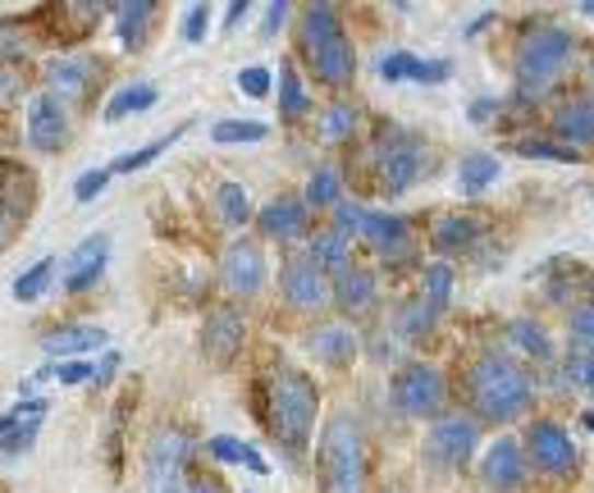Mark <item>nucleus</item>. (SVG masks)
Masks as SVG:
<instances>
[{"label":"nucleus","mask_w":594,"mask_h":493,"mask_svg":"<svg viewBox=\"0 0 594 493\" xmlns=\"http://www.w3.org/2000/svg\"><path fill=\"white\" fill-rule=\"evenodd\" d=\"M316 484L321 493H371V453L357 416L334 411L316 444Z\"/></svg>","instance_id":"obj_1"},{"label":"nucleus","mask_w":594,"mask_h":493,"mask_svg":"<svg viewBox=\"0 0 594 493\" xmlns=\"http://www.w3.org/2000/svg\"><path fill=\"white\" fill-rule=\"evenodd\" d=\"M266 425L275 430L279 448L289 457H302L312 444V425L321 411V388L312 384V375H302L298 366H275L270 384H266Z\"/></svg>","instance_id":"obj_2"},{"label":"nucleus","mask_w":594,"mask_h":493,"mask_svg":"<svg viewBox=\"0 0 594 493\" xmlns=\"http://www.w3.org/2000/svg\"><path fill=\"white\" fill-rule=\"evenodd\" d=\"M467 402L476 407L480 421L508 425L531 407V375L522 371V361L503 352H485L467 371Z\"/></svg>","instance_id":"obj_3"},{"label":"nucleus","mask_w":594,"mask_h":493,"mask_svg":"<svg viewBox=\"0 0 594 493\" xmlns=\"http://www.w3.org/2000/svg\"><path fill=\"white\" fill-rule=\"evenodd\" d=\"M302 46H306V56H312V69H316L321 83H329V87L352 83L357 50H352L343 23H339V10H334V5H312V10H306Z\"/></svg>","instance_id":"obj_4"},{"label":"nucleus","mask_w":594,"mask_h":493,"mask_svg":"<svg viewBox=\"0 0 594 493\" xmlns=\"http://www.w3.org/2000/svg\"><path fill=\"white\" fill-rule=\"evenodd\" d=\"M572 56V33L567 28H535L526 33L522 50H516V96L522 101H539Z\"/></svg>","instance_id":"obj_5"},{"label":"nucleus","mask_w":594,"mask_h":493,"mask_svg":"<svg viewBox=\"0 0 594 493\" xmlns=\"http://www.w3.org/2000/svg\"><path fill=\"white\" fill-rule=\"evenodd\" d=\"M193 457V438L184 430H156L147 444V493H188L184 466Z\"/></svg>","instance_id":"obj_6"},{"label":"nucleus","mask_w":594,"mask_h":493,"mask_svg":"<svg viewBox=\"0 0 594 493\" xmlns=\"http://www.w3.org/2000/svg\"><path fill=\"white\" fill-rule=\"evenodd\" d=\"M444 375L426 361H411L394 375V407L403 416H434L439 421V407H444Z\"/></svg>","instance_id":"obj_7"},{"label":"nucleus","mask_w":594,"mask_h":493,"mask_svg":"<svg viewBox=\"0 0 594 493\" xmlns=\"http://www.w3.org/2000/svg\"><path fill=\"white\" fill-rule=\"evenodd\" d=\"M526 448H531V461L539 471L549 476H572L576 471V444L558 421H535L526 430Z\"/></svg>","instance_id":"obj_8"},{"label":"nucleus","mask_w":594,"mask_h":493,"mask_svg":"<svg viewBox=\"0 0 594 493\" xmlns=\"http://www.w3.org/2000/svg\"><path fill=\"white\" fill-rule=\"evenodd\" d=\"M476 444H480L476 421L471 416H457V411H453V416H439L430 425V438H426L430 457L444 461V466H467L471 453H476Z\"/></svg>","instance_id":"obj_9"},{"label":"nucleus","mask_w":594,"mask_h":493,"mask_svg":"<svg viewBox=\"0 0 594 493\" xmlns=\"http://www.w3.org/2000/svg\"><path fill=\"white\" fill-rule=\"evenodd\" d=\"M243 333H247V325H243L238 310L234 306H216L211 316H206V325H201V356L211 361L216 371H224L229 361L238 356Z\"/></svg>","instance_id":"obj_10"},{"label":"nucleus","mask_w":594,"mask_h":493,"mask_svg":"<svg viewBox=\"0 0 594 493\" xmlns=\"http://www.w3.org/2000/svg\"><path fill=\"white\" fill-rule=\"evenodd\" d=\"M283 297H289V306H298V310H316V306H325L334 297L329 279H325V266L312 251L293 256V261L283 266Z\"/></svg>","instance_id":"obj_11"},{"label":"nucleus","mask_w":594,"mask_h":493,"mask_svg":"<svg viewBox=\"0 0 594 493\" xmlns=\"http://www.w3.org/2000/svg\"><path fill=\"white\" fill-rule=\"evenodd\" d=\"M220 274H224V289L229 293H256L266 283V256H261V243H252V238H238V243H229L224 256H220Z\"/></svg>","instance_id":"obj_12"},{"label":"nucleus","mask_w":594,"mask_h":493,"mask_svg":"<svg viewBox=\"0 0 594 493\" xmlns=\"http://www.w3.org/2000/svg\"><path fill=\"white\" fill-rule=\"evenodd\" d=\"M28 142L37 151H60L69 142V110H65V101L56 92L33 96V106H28Z\"/></svg>","instance_id":"obj_13"},{"label":"nucleus","mask_w":594,"mask_h":493,"mask_svg":"<svg viewBox=\"0 0 594 493\" xmlns=\"http://www.w3.org/2000/svg\"><path fill=\"white\" fill-rule=\"evenodd\" d=\"M480 480L494 489V493H516V489L526 484V448L516 444V438H499V444L485 453Z\"/></svg>","instance_id":"obj_14"},{"label":"nucleus","mask_w":594,"mask_h":493,"mask_svg":"<svg viewBox=\"0 0 594 493\" xmlns=\"http://www.w3.org/2000/svg\"><path fill=\"white\" fill-rule=\"evenodd\" d=\"M106 256H110V238H106V233H92V238H83L79 247L65 256V289L69 293H88L92 283L101 279V270H106Z\"/></svg>","instance_id":"obj_15"},{"label":"nucleus","mask_w":594,"mask_h":493,"mask_svg":"<svg viewBox=\"0 0 594 493\" xmlns=\"http://www.w3.org/2000/svg\"><path fill=\"white\" fill-rule=\"evenodd\" d=\"M417 174H421V146L411 142V138H394L389 146L380 151V184H384V192H407L411 184H417Z\"/></svg>","instance_id":"obj_16"},{"label":"nucleus","mask_w":594,"mask_h":493,"mask_svg":"<svg viewBox=\"0 0 594 493\" xmlns=\"http://www.w3.org/2000/svg\"><path fill=\"white\" fill-rule=\"evenodd\" d=\"M306 352L329 371H348L357 361V333L348 325H316L312 333H306Z\"/></svg>","instance_id":"obj_17"},{"label":"nucleus","mask_w":594,"mask_h":493,"mask_svg":"<svg viewBox=\"0 0 594 493\" xmlns=\"http://www.w3.org/2000/svg\"><path fill=\"white\" fill-rule=\"evenodd\" d=\"M46 421V402L42 398H28V402H14L5 411V421H0V444H5V457L14 453H28L33 448V438Z\"/></svg>","instance_id":"obj_18"},{"label":"nucleus","mask_w":594,"mask_h":493,"mask_svg":"<svg viewBox=\"0 0 594 493\" xmlns=\"http://www.w3.org/2000/svg\"><path fill=\"white\" fill-rule=\"evenodd\" d=\"M33 174L28 169H14L5 161V192H0V220H5V243H14V228H23V220H28L33 211Z\"/></svg>","instance_id":"obj_19"},{"label":"nucleus","mask_w":594,"mask_h":493,"mask_svg":"<svg viewBox=\"0 0 594 493\" xmlns=\"http://www.w3.org/2000/svg\"><path fill=\"white\" fill-rule=\"evenodd\" d=\"M361 233L375 243V251L384 256V261H407L411 251V228L403 215H380V211H366V220H361Z\"/></svg>","instance_id":"obj_20"},{"label":"nucleus","mask_w":594,"mask_h":493,"mask_svg":"<svg viewBox=\"0 0 594 493\" xmlns=\"http://www.w3.org/2000/svg\"><path fill=\"white\" fill-rule=\"evenodd\" d=\"M261 233L275 243H293L306 233V197H275L261 211Z\"/></svg>","instance_id":"obj_21"},{"label":"nucleus","mask_w":594,"mask_h":493,"mask_svg":"<svg viewBox=\"0 0 594 493\" xmlns=\"http://www.w3.org/2000/svg\"><path fill=\"white\" fill-rule=\"evenodd\" d=\"M46 83H50V92H56L60 101H88V92H92V60H83V56H69V60H56L46 69Z\"/></svg>","instance_id":"obj_22"},{"label":"nucleus","mask_w":594,"mask_h":493,"mask_svg":"<svg viewBox=\"0 0 594 493\" xmlns=\"http://www.w3.org/2000/svg\"><path fill=\"white\" fill-rule=\"evenodd\" d=\"M334 302H339L343 316H361V310L375 306V274L371 270H348L334 279Z\"/></svg>","instance_id":"obj_23"},{"label":"nucleus","mask_w":594,"mask_h":493,"mask_svg":"<svg viewBox=\"0 0 594 493\" xmlns=\"http://www.w3.org/2000/svg\"><path fill=\"white\" fill-rule=\"evenodd\" d=\"M101 343H106V333L92 329V325H65V329L42 333V348H46L50 356H79V361H83V352H92V348H101Z\"/></svg>","instance_id":"obj_24"},{"label":"nucleus","mask_w":594,"mask_h":493,"mask_svg":"<svg viewBox=\"0 0 594 493\" xmlns=\"http://www.w3.org/2000/svg\"><path fill=\"white\" fill-rule=\"evenodd\" d=\"M554 128H558V138H562L567 146L594 142V101H590V96L567 101V106L558 110V119H554Z\"/></svg>","instance_id":"obj_25"},{"label":"nucleus","mask_w":594,"mask_h":493,"mask_svg":"<svg viewBox=\"0 0 594 493\" xmlns=\"http://www.w3.org/2000/svg\"><path fill=\"white\" fill-rule=\"evenodd\" d=\"M151 19H156V5H151V0H128V5H119V42L128 50H142Z\"/></svg>","instance_id":"obj_26"},{"label":"nucleus","mask_w":594,"mask_h":493,"mask_svg":"<svg viewBox=\"0 0 594 493\" xmlns=\"http://www.w3.org/2000/svg\"><path fill=\"white\" fill-rule=\"evenodd\" d=\"M476 233H480V224L471 220V215H444L434 224V233H430V243H434V251H462V247H471L476 243Z\"/></svg>","instance_id":"obj_27"},{"label":"nucleus","mask_w":594,"mask_h":493,"mask_svg":"<svg viewBox=\"0 0 594 493\" xmlns=\"http://www.w3.org/2000/svg\"><path fill=\"white\" fill-rule=\"evenodd\" d=\"M494 178H499V161H494L489 151L462 155V165H457V184H462V192H485V188H494Z\"/></svg>","instance_id":"obj_28"},{"label":"nucleus","mask_w":594,"mask_h":493,"mask_svg":"<svg viewBox=\"0 0 594 493\" xmlns=\"http://www.w3.org/2000/svg\"><path fill=\"white\" fill-rule=\"evenodd\" d=\"M216 215L224 228H243L252 220V201H247V188L243 184H220L216 188Z\"/></svg>","instance_id":"obj_29"},{"label":"nucleus","mask_w":594,"mask_h":493,"mask_svg":"<svg viewBox=\"0 0 594 493\" xmlns=\"http://www.w3.org/2000/svg\"><path fill=\"white\" fill-rule=\"evenodd\" d=\"M306 106H312V101H306V87H302V78H298V69L283 60L279 64V115L283 119H302L306 115Z\"/></svg>","instance_id":"obj_30"},{"label":"nucleus","mask_w":594,"mask_h":493,"mask_svg":"<svg viewBox=\"0 0 594 493\" xmlns=\"http://www.w3.org/2000/svg\"><path fill=\"white\" fill-rule=\"evenodd\" d=\"M151 106H156V87H151V83H133V87H119L106 101V119L119 124L124 115H138V110H151Z\"/></svg>","instance_id":"obj_31"},{"label":"nucleus","mask_w":594,"mask_h":493,"mask_svg":"<svg viewBox=\"0 0 594 493\" xmlns=\"http://www.w3.org/2000/svg\"><path fill=\"white\" fill-rule=\"evenodd\" d=\"M206 448H211L216 461H234V466H247V471H256V476H266V461L256 457V453L243 444V438H234V434H216Z\"/></svg>","instance_id":"obj_32"},{"label":"nucleus","mask_w":594,"mask_h":493,"mask_svg":"<svg viewBox=\"0 0 594 493\" xmlns=\"http://www.w3.org/2000/svg\"><path fill=\"white\" fill-rule=\"evenodd\" d=\"M508 339L522 348L526 356H535V361H545V356H554V343H549V333L539 329L535 320H512L508 325Z\"/></svg>","instance_id":"obj_33"},{"label":"nucleus","mask_w":594,"mask_h":493,"mask_svg":"<svg viewBox=\"0 0 594 493\" xmlns=\"http://www.w3.org/2000/svg\"><path fill=\"white\" fill-rule=\"evenodd\" d=\"M50 279H56V256H42L33 270H23V274L14 279V297H19V302H37V297L46 293Z\"/></svg>","instance_id":"obj_34"},{"label":"nucleus","mask_w":594,"mask_h":493,"mask_svg":"<svg viewBox=\"0 0 594 493\" xmlns=\"http://www.w3.org/2000/svg\"><path fill=\"white\" fill-rule=\"evenodd\" d=\"M178 138H184V128H174V133H165V138H156V142H147V146H138V151H128V155H119V161L110 165L115 174H133V169H142V165H151L161 151H170Z\"/></svg>","instance_id":"obj_35"},{"label":"nucleus","mask_w":594,"mask_h":493,"mask_svg":"<svg viewBox=\"0 0 594 493\" xmlns=\"http://www.w3.org/2000/svg\"><path fill=\"white\" fill-rule=\"evenodd\" d=\"M312 256H316V261H321L334 279L352 270V266H348V243L339 238V233H325V238H316V243H312Z\"/></svg>","instance_id":"obj_36"},{"label":"nucleus","mask_w":594,"mask_h":493,"mask_svg":"<svg viewBox=\"0 0 594 493\" xmlns=\"http://www.w3.org/2000/svg\"><path fill=\"white\" fill-rule=\"evenodd\" d=\"M434 316H439V310H434L426 297L407 302V306H403V316H398V333H403V339H421V333H430Z\"/></svg>","instance_id":"obj_37"},{"label":"nucleus","mask_w":594,"mask_h":493,"mask_svg":"<svg viewBox=\"0 0 594 493\" xmlns=\"http://www.w3.org/2000/svg\"><path fill=\"white\" fill-rule=\"evenodd\" d=\"M516 151H522L526 161H558V165H576L581 161V151H572L567 142H545V138H526Z\"/></svg>","instance_id":"obj_38"},{"label":"nucleus","mask_w":594,"mask_h":493,"mask_svg":"<svg viewBox=\"0 0 594 493\" xmlns=\"http://www.w3.org/2000/svg\"><path fill=\"white\" fill-rule=\"evenodd\" d=\"M434 310H444L449 306V297H453V270H449V261H434L430 270H426V293H421Z\"/></svg>","instance_id":"obj_39"},{"label":"nucleus","mask_w":594,"mask_h":493,"mask_svg":"<svg viewBox=\"0 0 594 493\" xmlns=\"http://www.w3.org/2000/svg\"><path fill=\"white\" fill-rule=\"evenodd\" d=\"M306 206H339V169L321 165L306 184Z\"/></svg>","instance_id":"obj_40"},{"label":"nucleus","mask_w":594,"mask_h":493,"mask_svg":"<svg viewBox=\"0 0 594 493\" xmlns=\"http://www.w3.org/2000/svg\"><path fill=\"white\" fill-rule=\"evenodd\" d=\"M216 142H261L266 138V124H252V119H224L211 128Z\"/></svg>","instance_id":"obj_41"},{"label":"nucleus","mask_w":594,"mask_h":493,"mask_svg":"<svg viewBox=\"0 0 594 493\" xmlns=\"http://www.w3.org/2000/svg\"><path fill=\"white\" fill-rule=\"evenodd\" d=\"M567 379H572L576 388H585V394H594V352L590 348L567 352Z\"/></svg>","instance_id":"obj_42"},{"label":"nucleus","mask_w":594,"mask_h":493,"mask_svg":"<svg viewBox=\"0 0 594 493\" xmlns=\"http://www.w3.org/2000/svg\"><path fill=\"white\" fill-rule=\"evenodd\" d=\"M417 56H407V50H389V56H380V78L384 83H403V78L417 73Z\"/></svg>","instance_id":"obj_43"},{"label":"nucleus","mask_w":594,"mask_h":493,"mask_svg":"<svg viewBox=\"0 0 594 493\" xmlns=\"http://www.w3.org/2000/svg\"><path fill=\"white\" fill-rule=\"evenodd\" d=\"M352 128H357V110L352 106H329V115H325V138L329 142L352 138Z\"/></svg>","instance_id":"obj_44"},{"label":"nucleus","mask_w":594,"mask_h":493,"mask_svg":"<svg viewBox=\"0 0 594 493\" xmlns=\"http://www.w3.org/2000/svg\"><path fill=\"white\" fill-rule=\"evenodd\" d=\"M206 33H211V5H193L188 19H184V42H188V46H201Z\"/></svg>","instance_id":"obj_45"},{"label":"nucleus","mask_w":594,"mask_h":493,"mask_svg":"<svg viewBox=\"0 0 594 493\" xmlns=\"http://www.w3.org/2000/svg\"><path fill=\"white\" fill-rule=\"evenodd\" d=\"M361 220H366V211H361V206H343V201H339V211H334V228H329V233H339V238L348 243L352 233H361Z\"/></svg>","instance_id":"obj_46"},{"label":"nucleus","mask_w":594,"mask_h":493,"mask_svg":"<svg viewBox=\"0 0 594 493\" xmlns=\"http://www.w3.org/2000/svg\"><path fill=\"white\" fill-rule=\"evenodd\" d=\"M238 87H243L247 96L261 101V96L270 92V69H261V64H247V69L238 73Z\"/></svg>","instance_id":"obj_47"},{"label":"nucleus","mask_w":594,"mask_h":493,"mask_svg":"<svg viewBox=\"0 0 594 493\" xmlns=\"http://www.w3.org/2000/svg\"><path fill=\"white\" fill-rule=\"evenodd\" d=\"M101 371L92 366V361H65V366H56V379L60 384H88V379H96Z\"/></svg>","instance_id":"obj_48"},{"label":"nucleus","mask_w":594,"mask_h":493,"mask_svg":"<svg viewBox=\"0 0 594 493\" xmlns=\"http://www.w3.org/2000/svg\"><path fill=\"white\" fill-rule=\"evenodd\" d=\"M106 178H110V169H92V174H83L79 184H73V197H79V201H92L101 188H106Z\"/></svg>","instance_id":"obj_49"},{"label":"nucleus","mask_w":594,"mask_h":493,"mask_svg":"<svg viewBox=\"0 0 594 493\" xmlns=\"http://www.w3.org/2000/svg\"><path fill=\"white\" fill-rule=\"evenodd\" d=\"M572 333L581 343H594V306H576L572 310Z\"/></svg>","instance_id":"obj_50"},{"label":"nucleus","mask_w":594,"mask_h":493,"mask_svg":"<svg viewBox=\"0 0 594 493\" xmlns=\"http://www.w3.org/2000/svg\"><path fill=\"white\" fill-rule=\"evenodd\" d=\"M411 78H417V83H444V78H449V60H421Z\"/></svg>","instance_id":"obj_51"},{"label":"nucleus","mask_w":594,"mask_h":493,"mask_svg":"<svg viewBox=\"0 0 594 493\" xmlns=\"http://www.w3.org/2000/svg\"><path fill=\"white\" fill-rule=\"evenodd\" d=\"M0 78H5V83H0V101H5V106H14V96L23 92V78L14 73V64H5V73H0Z\"/></svg>","instance_id":"obj_52"},{"label":"nucleus","mask_w":594,"mask_h":493,"mask_svg":"<svg viewBox=\"0 0 594 493\" xmlns=\"http://www.w3.org/2000/svg\"><path fill=\"white\" fill-rule=\"evenodd\" d=\"M283 19H289V5H279V0H275V5L266 10V33H275V28H279V23H283Z\"/></svg>","instance_id":"obj_53"},{"label":"nucleus","mask_w":594,"mask_h":493,"mask_svg":"<svg viewBox=\"0 0 594 493\" xmlns=\"http://www.w3.org/2000/svg\"><path fill=\"white\" fill-rule=\"evenodd\" d=\"M243 19H247V0H234V5H229V14H224V23H229V28H238Z\"/></svg>","instance_id":"obj_54"},{"label":"nucleus","mask_w":594,"mask_h":493,"mask_svg":"<svg viewBox=\"0 0 594 493\" xmlns=\"http://www.w3.org/2000/svg\"><path fill=\"white\" fill-rule=\"evenodd\" d=\"M188 493H224V489H220V484H216V480H197V484H193V489H188Z\"/></svg>","instance_id":"obj_55"},{"label":"nucleus","mask_w":594,"mask_h":493,"mask_svg":"<svg viewBox=\"0 0 594 493\" xmlns=\"http://www.w3.org/2000/svg\"><path fill=\"white\" fill-rule=\"evenodd\" d=\"M489 110H494V101H476V106H471V115H476V119H485Z\"/></svg>","instance_id":"obj_56"},{"label":"nucleus","mask_w":594,"mask_h":493,"mask_svg":"<svg viewBox=\"0 0 594 493\" xmlns=\"http://www.w3.org/2000/svg\"><path fill=\"white\" fill-rule=\"evenodd\" d=\"M581 10H585V14H594V0H581Z\"/></svg>","instance_id":"obj_57"},{"label":"nucleus","mask_w":594,"mask_h":493,"mask_svg":"<svg viewBox=\"0 0 594 493\" xmlns=\"http://www.w3.org/2000/svg\"><path fill=\"white\" fill-rule=\"evenodd\" d=\"M585 430H594V416H585Z\"/></svg>","instance_id":"obj_58"}]
</instances>
